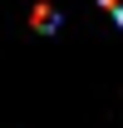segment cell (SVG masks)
Returning <instances> with one entry per match:
<instances>
[{"label": "cell", "instance_id": "1", "mask_svg": "<svg viewBox=\"0 0 123 128\" xmlns=\"http://www.w3.org/2000/svg\"><path fill=\"white\" fill-rule=\"evenodd\" d=\"M30 25H34V30H44V34H54V30H59L54 5H34V10H30Z\"/></svg>", "mask_w": 123, "mask_h": 128}]
</instances>
